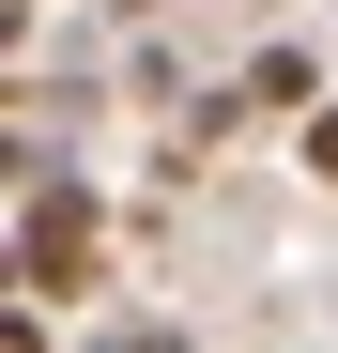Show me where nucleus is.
Wrapping results in <instances>:
<instances>
[{
    "instance_id": "nucleus-5",
    "label": "nucleus",
    "mask_w": 338,
    "mask_h": 353,
    "mask_svg": "<svg viewBox=\"0 0 338 353\" xmlns=\"http://www.w3.org/2000/svg\"><path fill=\"white\" fill-rule=\"evenodd\" d=\"M92 353H185V338H139V323H108V338H92Z\"/></svg>"
},
{
    "instance_id": "nucleus-3",
    "label": "nucleus",
    "mask_w": 338,
    "mask_h": 353,
    "mask_svg": "<svg viewBox=\"0 0 338 353\" xmlns=\"http://www.w3.org/2000/svg\"><path fill=\"white\" fill-rule=\"evenodd\" d=\"M0 353H46V307H16V292H0Z\"/></svg>"
},
{
    "instance_id": "nucleus-1",
    "label": "nucleus",
    "mask_w": 338,
    "mask_h": 353,
    "mask_svg": "<svg viewBox=\"0 0 338 353\" xmlns=\"http://www.w3.org/2000/svg\"><path fill=\"white\" fill-rule=\"evenodd\" d=\"M108 276V200L77 185V169H31L16 185V230H0V292L16 307H62V292Z\"/></svg>"
},
{
    "instance_id": "nucleus-2",
    "label": "nucleus",
    "mask_w": 338,
    "mask_h": 353,
    "mask_svg": "<svg viewBox=\"0 0 338 353\" xmlns=\"http://www.w3.org/2000/svg\"><path fill=\"white\" fill-rule=\"evenodd\" d=\"M246 108H323V77H308V46H261V62H246Z\"/></svg>"
},
{
    "instance_id": "nucleus-4",
    "label": "nucleus",
    "mask_w": 338,
    "mask_h": 353,
    "mask_svg": "<svg viewBox=\"0 0 338 353\" xmlns=\"http://www.w3.org/2000/svg\"><path fill=\"white\" fill-rule=\"evenodd\" d=\"M308 169H323V185H338V92L308 108Z\"/></svg>"
}]
</instances>
